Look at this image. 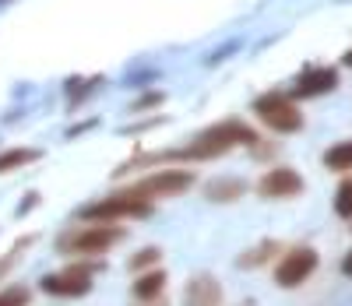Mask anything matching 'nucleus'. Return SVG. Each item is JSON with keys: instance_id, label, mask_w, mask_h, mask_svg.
Here are the masks:
<instances>
[{"instance_id": "18", "label": "nucleus", "mask_w": 352, "mask_h": 306, "mask_svg": "<svg viewBox=\"0 0 352 306\" xmlns=\"http://www.w3.org/2000/svg\"><path fill=\"white\" fill-rule=\"evenodd\" d=\"M335 211L342 219H352V179H345L342 187H338V194H335Z\"/></svg>"}, {"instance_id": "5", "label": "nucleus", "mask_w": 352, "mask_h": 306, "mask_svg": "<svg viewBox=\"0 0 352 306\" xmlns=\"http://www.w3.org/2000/svg\"><path fill=\"white\" fill-rule=\"evenodd\" d=\"M99 267L102 264H78V267H67V271L46 274V278H43V292L64 296V299L88 296V292H92V271H99Z\"/></svg>"}, {"instance_id": "16", "label": "nucleus", "mask_w": 352, "mask_h": 306, "mask_svg": "<svg viewBox=\"0 0 352 306\" xmlns=\"http://www.w3.org/2000/svg\"><path fill=\"white\" fill-rule=\"evenodd\" d=\"M32 243H36V236H21L18 243H14V247L4 254V257H0V282H4L8 278V274H11V267L25 257V247H32Z\"/></svg>"}, {"instance_id": "6", "label": "nucleus", "mask_w": 352, "mask_h": 306, "mask_svg": "<svg viewBox=\"0 0 352 306\" xmlns=\"http://www.w3.org/2000/svg\"><path fill=\"white\" fill-rule=\"evenodd\" d=\"M317 271V250L314 247H292L278 264H275V285L296 289Z\"/></svg>"}, {"instance_id": "12", "label": "nucleus", "mask_w": 352, "mask_h": 306, "mask_svg": "<svg viewBox=\"0 0 352 306\" xmlns=\"http://www.w3.org/2000/svg\"><path fill=\"white\" fill-rule=\"evenodd\" d=\"M243 194H247V183L243 179L226 176V179H212L208 183V201H236Z\"/></svg>"}, {"instance_id": "22", "label": "nucleus", "mask_w": 352, "mask_h": 306, "mask_svg": "<svg viewBox=\"0 0 352 306\" xmlns=\"http://www.w3.org/2000/svg\"><path fill=\"white\" fill-rule=\"evenodd\" d=\"M345 64H349V67H352V50H349V53H345Z\"/></svg>"}, {"instance_id": "8", "label": "nucleus", "mask_w": 352, "mask_h": 306, "mask_svg": "<svg viewBox=\"0 0 352 306\" xmlns=\"http://www.w3.org/2000/svg\"><path fill=\"white\" fill-rule=\"evenodd\" d=\"M257 190H261V197H272V201H278V197H282V201H285V197H300V194H303V176H300L296 169L278 166V169H272V173L261 176Z\"/></svg>"}, {"instance_id": "19", "label": "nucleus", "mask_w": 352, "mask_h": 306, "mask_svg": "<svg viewBox=\"0 0 352 306\" xmlns=\"http://www.w3.org/2000/svg\"><path fill=\"white\" fill-rule=\"evenodd\" d=\"M0 306H28V289L25 285L4 289V292H0Z\"/></svg>"}, {"instance_id": "21", "label": "nucleus", "mask_w": 352, "mask_h": 306, "mask_svg": "<svg viewBox=\"0 0 352 306\" xmlns=\"http://www.w3.org/2000/svg\"><path fill=\"white\" fill-rule=\"evenodd\" d=\"M141 306H166L162 299H152V303H141Z\"/></svg>"}, {"instance_id": "3", "label": "nucleus", "mask_w": 352, "mask_h": 306, "mask_svg": "<svg viewBox=\"0 0 352 306\" xmlns=\"http://www.w3.org/2000/svg\"><path fill=\"white\" fill-rule=\"evenodd\" d=\"M152 211V201L138 197L134 190H124V194H109L96 204L81 208V219L85 222H116V219H134V215H148Z\"/></svg>"}, {"instance_id": "1", "label": "nucleus", "mask_w": 352, "mask_h": 306, "mask_svg": "<svg viewBox=\"0 0 352 306\" xmlns=\"http://www.w3.org/2000/svg\"><path fill=\"white\" fill-rule=\"evenodd\" d=\"M236 144H257V134L250 127H243L240 120H226V124L201 131L184 151H176V155L180 159H215V155H226V151L236 148Z\"/></svg>"}, {"instance_id": "7", "label": "nucleus", "mask_w": 352, "mask_h": 306, "mask_svg": "<svg viewBox=\"0 0 352 306\" xmlns=\"http://www.w3.org/2000/svg\"><path fill=\"white\" fill-rule=\"evenodd\" d=\"M194 187V173L190 169H166V173H155L148 179H141L134 194L144 197V201H155V197H176Z\"/></svg>"}, {"instance_id": "15", "label": "nucleus", "mask_w": 352, "mask_h": 306, "mask_svg": "<svg viewBox=\"0 0 352 306\" xmlns=\"http://www.w3.org/2000/svg\"><path fill=\"white\" fill-rule=\"evenodd\" d=\"M275 254H278V243H272V239H268V243H261V247H254L250 254H240V257H236V264H240V267H261L264 261H272Z\"/></svg>"}, {"instance_id": "14", "label": "nucleus", "mask_w": 352, "mask_h": 306, "mask_svg": "<svg viewBox=\"0 0 352 306\" xmlns=\"http://www.w3.org/2000/svg\"><path fill=\"white\" fill-rule=\"evenodd\" d=\"M324 166H328V169H338V173L352 169V141H342V144L328 148V151H324Z\"/></svg>"}, {"instance_id": "13", "label": "nucleus", "mask_w": 352, "mask_h": 306, "mask_svg": "<svg viewBox=\"0 0 352 306\" xmlns=\"http://www.w3.org/2000/svg\"><path fill=\"white\" fill-rule=\"evenodd\" d=\"M36 159H39V151H36V148H14V151H4V155H0V173L21 169V166L36 162Z\"/></svg>"}, {"instance_id": "11", "label": "nucleus", "mask_w": 352, "mask_h": 306, "mask_svg": "<svg viewBox=\"0 0 352 306\" xmlns=\"http://www.w3.org/2000/svg\"><path fill=\"white\" fill-rule=\"evenodd\" d=\"M162 289H166V271H144V274H138L134 278V299L138 303H152V299H159L162 296Z\"/></svg>"}, {"instance_id": "20", "label": "nucleus", "mask_w": 352, "mask_h": 306, "mask_svg": "<svg viewBox=\"0 0 352 306\" xmlns=\"http://www.w3.org/2000/svg\"><path fill=\"white\" fill-rule=\"evenodd\" d=\"M342 271H345V274H349V278H352V250L345 254V261H342Z\"/></svg>"}, {"instance_id": "2", "label": "nucleus", "mask_w": 352, "mask_h": 306, "mask_svg": "<svg viewBox=\"0 0 352 306\" xmlns=\"http://www.w3.org/2000/svg\"><path fill=\"white\" fill-rule=\"evenodd\" d=\"M127 232L120 226H85L74 232H64L56 239V250L60 254H102L113 243H120Z\"/></svg>"}, {"instance_id": "9", "label": "nucleus", "mask_w": 352, "mask_h": 306, "mask_svg": "<svg viewBox=\"0 0 352 306\" xmlns=\"http://www.w3.org/2000/svg\"><path fill=\"white\" fill-rule=\"evenodd\" d=\"M184 306H222V285L215 274H194L184 289Z\"/></svg>"}, {"instance_id": "10", "label": "nucleus", "mask_w": 352, "mask_h": 306, "mask_svg": "<svg viewBox=\"0 0 352 306\" xmlns=\"http://www.w3.org/2000/svg\"><path fill=\"white\" fill-rule=\"evenodd\" d=\"M338 85V74L331 67H320V71H307L300 81H296V96L310 99V96H324V91H331Z\"/></svg>"}, {"instance_id": "17", "label": "nucleus", "mask_w": 352, "mask_h": 306, "mask_svg": "<svg viewBox=\"0 0 352 306\" xmlns=\"http://www.w3.org/2000/svg\"><path fill=\"white\" fill-rule=\"evenodd\" d=\"M159 257H162V250H159V247H148V250L134 254V257L127 261V267H131V271H138V274H144L148 267H155V264H159Z\"/></svg>"}, {"instance_id": "4", "label": "nucleus", "mask_w": 352, "mask_h": 306, "mask_svg": "<svg viewBox=\"0 0 352 306\" xmlns=\"http://www.w3.org/2000/svg\"><path fill=\"white\" fill-rule=\"evenodd\" d=\"M254 113L272 131H278V134H292V131L303 127V113L296 109V102H292L289 96H282V91H268V96H261L254 102Z\"/></svg>"}]
</instances>
